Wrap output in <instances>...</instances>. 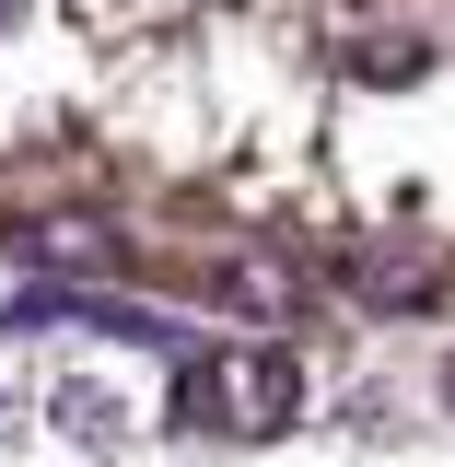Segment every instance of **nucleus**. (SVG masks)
<instances>
[{
	"mask_svg": "<svg viewBox=\"0 0 455 467\" xmlns=\"http://www.w3.org/2000/svg\"><path fill=\"white\" fill-rule=\"evenodd\" d=\"M12 245H24L36 269H129V234H117L106 211H36Z\"/></svg>",
	"mask_w": 455,
	"mask_h": 467,
	"instance_id": "f257e3e1",
	"label": "nucleus"
},
{
	"mask_svg": "<svg viewBox=\"0 0 455 467\" xmlns=\"http://www.w3.org/2000/svg\"><path fill=\"white\" fill-rule=\"evenodd\" d=\"M281 409H292V362H281V350H245V362H233V420L269 432Z\"/></svg>",
	"mask_w": 455,
	"mask_h": 467,
	"instance_id": "f03ea898",
	"label": "nucleus"
}]
</instances>
